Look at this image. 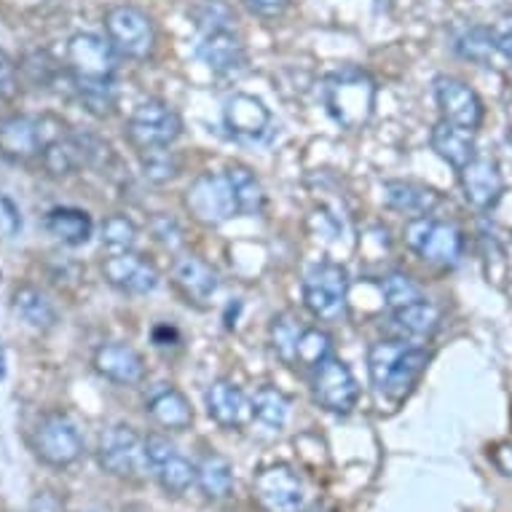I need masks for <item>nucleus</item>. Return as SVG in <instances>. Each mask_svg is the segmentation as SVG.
I'll use <instances>...</instances> for the list:
<instances>
[{
    "label": "nucleus",
    "mask_w": 512,
    "mask_h": 512,
    "mask_svg": "<svg viewBox=\"0 0 512 512\" xmlns=\"http://www.w3.org/2000/svg\"><path fill=\"white\" fill-rule=\"evenodd\" d=\"M92 365L102 378H108L118 387H137L145 378V360L140 357V352L132 346L118 344V341L97 346Z\"/></svg>",
    "instance_id": "nucleus-16"
},
{
    "label": "nucleus",
    "mask_w": 512,
    "mask_h": 512,
    "mask_svg": "<svg viewBox=\"0 0 512 512\" xmlns=\"http://www.w3.org/2000/svg\"><path fill=\"white\" fill-rule=\"evenodd\" d=\"M41 161L49 175H76L78 169L86 167V151L84 143H81V135H78V132H68V135H62L59 140H54V143L41 153Z\"/></svg>",
    "instance_id": "nucleus-28"
},
{
    "label": "nucleus",
    "mask_w": 512,
    "mask_h": 512,
    "mask_svg": "<svg viewBox=\"0 0 512 512\" xmlns=\"http://www.w3.org/2000/svg\"><path fill=\"white\" fill-rule=\"evenodd\" d=\"M491 38H494L496 51L502 54V57L512 59V14H504L494 22L491 27Z\"/></svg>",
    "instance_id": "nucleus-44"
},
{
    "label": "nucleus",
    "mask_w": 512,
    "mask_h": 512,
    "mask_svg": "<svg viewBox=\"0 0 512 512\" xmlns=\"http://www.w3.org/2000/svg\"><path fill=\"white\" fill-rule=\"evenodd\" d=\"M11 306L19 314V319L25 322L27 328L33 330H51L57 325V306L49 301V295L38 290L33 285L17 287V293L11 298Z\"/></svg>",
    "instance_id": "nucleus-26"
},
{
    "label": "nucleus",
    "mask_w": 512,
    "mask_h": 512,
    "mask_svg": "<svg viewBox=\"0 0 512 512\" xmlns=\"http://www.w3.org/2000/svg\"><path fill=\"white\" fill-rule=\"evenodd\" d=\"M102 277L110 287L126 295H148L159 287V271L137 252H110L102 263Z\"/></svg>",
    "instance_id": "nucleus-15"
},
{
    "label": "nucleus",
    "mask_w": 512,
    "mask_h": 512,
    "mask_svg": "<svg viewBox=\"0 0 512 512\" xmlns=\"http://www.w3.org/2000/svg\"><path fill=\"white\" fill-rule=\"evenodd\" d=\"M491 459H494L496 470L502 472V475H512V445H507V443L496 445Z\"/></svg>",
    "instance_id": "nucleus-48"
},
{
    "label": "nucleus",
    "mask_w": 512,
    "mask_h": 512,
    "mask_svg": "<svg viewBox=\"0 0 512 512\" xmlns=\"http://www.w3.org/2000/svg\"><path fill=\"white\" fill-rule=\"evenodd\" d=\"M381 295H384V303L392 311L405 309V306H411L416 301H424V290H421L419 282H413L403 271H392V274L381 279Z\"/></svg>",
    "instance_id": "nucleus-36"
},
{
    "label": "nucleus",
    "mask_w": 512,
    "mask_h": 512,
    "mask_svg": "<svg viewBox=\"0 0 512 512\" xmlns=\"http://www.w3.org/2000/svg\"><path fill=\"white\" fill-rule=\"evenodd\" d=\"M151 470L153 475L159 478L161 488L172 496H183L185 491L196 483V464L188 462L177 448L172 454L153 464Z\"/></svg>",
    "instance_id": "nucleus-31"
},
{
    "label": "nucleus",
    "mask_w": 512,
    "mask_h": 512,
    "mask_svg": "<svg viewBox=\"0 0 512 512\" xmlns=\"http://www.w3.org/2000/svg\"><path fill=\"white\" fill-rule=\"evenodd\" d=\"M311 395H314L319 408L346 416V413L354 411V405L360 400V384H357L352 368L344 360L330 354L328 360H322L314 368Z\"/></svg>",
    "instance_id": "nucleus-11"
},
{
    "label": "nucleus",
    "mask_w": 512,
    "mask_h": 512,
    "mask_svg": "<svg viewBox=\"0 0 512 512\" xmlns=\"http://www.w3.org/2000/svg\"><path fill=\"white\" fill-rule=\"evenodd\" d=\"M333 354V341L325 330L319 328H303L301 341H298V354H295V365H306V368H317L319 362L328 360Z\"/></svg>",
    "instance_id": "nucleus-37"
},
{
    "label": "nucleus",
    "mask_w": 512,
    "mask_h": 512,
    "mask_svg": "<svg viewBox=\"0 0 512 512\" xmlns=\"http://www.w3.org/2000/svg\"><path fill=\"white\" fill-rule=\"evenodd\" d=\"M196 483L202 488V494L207 499H228L234 491V470L226 456L220 454H204L196 462Z\"/></svg>",
    "instance_id": "nucleus-29"
},
{
    "label": "nucleus",
    "mask_w": 512,
    "mask_h": 512,
    "mask_svg": "<svg viewBox=\"0 0 512 512\" xmlns=\"http://www.w3.org/2000/svg\"><path fill=\"white\" fill-rule=\"evenodd\" d=\"M242 3L244 9L263 19H279L290 6V0H242Z\"/></svg>",
    "instance_id": "nucleus-45"
},
{
    "label": "nucleus",
    "mask_w": 512,
    "mask_h": 512,
    "mask_svg": "<svg viewBox=\"0 0 512 512\" xmlns=\"http://www.w3.org/2000/svg\"><path fill=\"white\" fill-rule=\"evenodd\" d=\"M22 73H25V78L35 89H49L59 78V65L49 51L35 49L22 59Z\"/></svg>",
    "instance_id": "nucleus-39"
},
{
    "label": "nucleus",
    "mask_w": 512,
    "mask_h": 512,
    "mask_svg": "<svg viewBox=\"0 0 512 512\" xmlns=\"http://www.w3.org/2000/svg\"><path fill=\"white\" fill-rule=\"evenodd\" d=\"M459 175H462L464 199H467L475 210H491V207L502 199V172H499V167H496L491 159L478 156V159L470 161Z\"/></svg>",
    "instance_id": "nucleus-20"
},
{
    "label": "nucleus",
    "mask_w": 512,
    "mask_h": 512,
    "mask_svg": "<svg viewBox=\"0 0 512 512\" xmlns=\"http://www.w3.org/2000/svg\"><path fill=\"white\" fill-rule=\"evenodd\" d=\"M303 303L319 322H341L349 306V274L341 263L317 261L303 277Z\"/></svg>",
    "instance_id": "nucleus-3"
},
{
    "label": "nucleus",
    "mask_w": 512,
    "mask_h": 512,
    "mask_svg": "<svg viewBox=\"0 0 512 512\" xmlns=\"http://www.w3.org/2000/svg\"><path fill=\"white\" fill-rule=\"evenodd\" d=\"M432 151L445 164H451L456 172H462L470 161L478 159V145H475V137H472L470 129L448 124V121H440L432 129Z\"/></svg>",
    "instance_id": "nucleus-22"
},
{
    "label": "nucleus",
    "mask_w": 512,
    "mask_h": 512,
    "mask_svg": "<svg viewBox=\"0 0 512 512\" xmlns=\"http://www.w3.org/2000/svg\"><path fill=\"white\" fill-rule=\"evenodd\" d=\"M62 135L65 124L54 116H9L0 121V151L17 161L35 159Z\"/></svg>",
    "instance_id": "nucleus-5"
},
{
    "label": "nucleus",
    "mask_w": 512,
    "mask_h": 512,
    "mask_svg": "<svg viewBox=\"0 0 512 512\" xmlns=\"http://www.w3.org/2000/svg\"><path fill=\"white\" fill-rule=\"evenodd\" d=\"M105 30H108V41L113 43V49L129 59H145L156 43L151 17L135 3H118L108 9Z\"/></svg>",
    "instance_id": "nucleus-8"
},
{
    "label": "nucleus",
    "mask_w": 512,
    "mask_h": 512,
    "mask_svg": "<svg viewBox=\"0 0 512 512\" xmlns=\"http://www.w3.org/2000/svg\"><path fill=\"white\" fill-rule=\"evenodd\" d=\"M145 411L151 416L161 429H169V432H183L194 424V411H191V403L188 397L175 387H161L156 389L148 403H145Z\"/></svg>",
    "instance_id": "nucleus-23"
},
{
    "label": "nucleus",
    "mask_w": 512,
    "mask_h": 512,
    "mask_svg": "<svg viewBox=\"0 0 512 512\" xmlns=\"http://www.w3.org/2000/svg\"><path fill=\"white\" fill-rule=\"evenodd\" d=\"M169 341H180V336H177L175 328H169V325H159V328L153 330V344L156 346H172Z\"/></svg>",
    "instance_id": "nucleus-49"
},
{
    "label": "nucleus",
    "mask_w": 512,
    "mask_h": 512,
    "mask_svg": "<svg viewBox=\"0 0 512 512\" xmlns=\"http://www.w3.org/2000/svg\"><path fill=\"white\" fill-rule=\"evenodd\" d=\"M0 218H3V223H6V231H9L11 236L19 234L22 231V215H19L17 204L11 202L9 196H0Z\"/></svg>",
    "instance_id": "nucleus-46"
},
{
    "label": "nucleus",
    "mask_w": 512,
    "mask_h": 512,
    "mask_svg": "<svg viewBox=\"0 0 512 512\" xmlns=\"http://www.w3.org/2000/svg\"><path fill=\"white\" fill-rule=\"evenodd\" d=\"M204 405H207L210 419H215L220 427L226 429H239L252 419V403L244 397L242 389L226 378H218L207 387Z\"/></svg>",
    "instance_id": "nucleus-18"
},
{
    "label": "nucleus",
    "mask_w": 512,
    "mask_h": 512,
    "mask_svg": "<svg viewBox=\"0 0 512 512\" xmlns=\"http://www.w3.org/2000/svg\"><path fill=\"white\" fill-rule=\"evenodd\" d=\"M322 102L330 118L344 129H362L373 116L376 105V84L360 68H344L328 76L322 86Z\"/></svg>",
    "instance_id": "nucleus-2"
},
{
    "label": "nucleus",
    "mask_w": 512,
    "mask_h": 512,
    "mask_svg": "<svg viewBox=\"0 0 512 512\" xmlns=\"http://www.w3.org/2000/svg\"><path fill=\"white\" fill-rule=\"evenodd\" d=\"M392 322L395 328L403 333L405 338L411 341H427L429 336H435V330L440 328L443 322V314L437 309L435 303H429L427 298L424 301H416L405 309L392 311Z\"/></svg>",
    "instance_id": "nucleus-27"
},
{
    "label": "nucleus",
    "mask_w": 512,
    "mask_h": 512,
    "mask_svg": "<svg viewBox=\"0 0 512 512\" xmlns=\"http://www.w3.org/2000/svg\"><path fill=\"white\" fill-rule=\"evenodd\" d=\"M153 236H156L167 250H177V247L183 244V231H180V226H177L172 218H167V215H159V218L153 220Z\"/></svg>",
    "instance_id": "nucleus-43"
},
{
    "label": "nucleus",
    "mask_w": 512,
    "mask_h": 512,
    "mask_svg": "<svg viewBox=\"0 0 512 512\" xmlns=\"http://www.w3.org/2000/svg\"><path fill=\"white\" fill-rule=\"evenodd\" d=\"M427 362V349L411 346L403 338H384V341L370 344L368 373L378 400L389 405L403 403L405 397L411 395V389L419 384Z\"/></svg>",
    "instance_id": "nucleus-1"
},
{
    "label": "nucleus",
    "mask_w": 512,
    "mask_h": 512,
    "mask_svg": "<svg viewBox=\"0 0 512 512\" xmlns=\"http://www.w3.org/2000/svg\"><path fill=\"white\" fill-rule=\"evenodd\" d=\"M252 416L271 429H282L290 416V400L277 387H261L252 395Z\"/></svg>",
    "instance_id": "nucleus-33"
},
{
    "label": "nucleus",
    "mask_w": 512,
    "mask_h": 512,
    "mask_svg": "<svg viewBox=\"0 0 512 512\" xmlns=\"http://www.w3.org/2000/svg\"><path fill=\"white\" fill-rule=\"evenodd\" d=\"M140 164H143V175L156 185L169 183L180 172V161H177L175 151H169V148L140 151Z\"/></svg>",
    "instance_id": "nucleus-38"
},
{
    "label": "nucleus",
    "mask_w": 512,
    "mask_h": 512,
    "mask_svg": "<svg viewBox=\"0 0 512 512\" xmlns=\"http://www.w3.org/2000/svg\"><path fill=\"white\" fill-rule=\"evenodd\" d=\"M301 319L285 311V314H279L271 322V346H274V352L285 365H295V354H298V341H301L303 333Z\"/></svg>",
    "instance_id": "nucleus-35"
},
{
    "label": "nucleus",
    "mask_w": 512,
    "mask_h": 512,
    "mask_svg": "<svg viewBox=\"0 0 512 512\" xmlns=\"http://www.w3.org/2000/svg\"><path fill=\"white\" fill-rule=\"evenodd\" d=\"M33 512H62V502L51 491H38L33 499Z\"/></svg>",
    "instance_id": "nucleus-47"
},
{
    "label": "nucleus",
    "mask_w": 512,
    "mask_h": 512,
    "mask_svg": "<svg viewBox=\"0 0 512 512\" xmlns=\"http://www.w3.org/2000/svg\"><path fill=\"white\" fill-rule=\"evenodd\" d=\"M43 226L54 239H59L68 247H81L92 239L94 223L89 218V212L78 210V207H54L46 212Z\"/></svg>",
    "instance_id": "nucleus-25"
},
{
    "label": "nucleus",
    "mask_w": 512,
    "mask_h": 512,
    "mask_svg": "<svg viewBox=\"0 0 512 512\" xmlns=\"http://www.w3.org/2000/svg\"><path fill=\"white\" fill-rule=\"evenodd\" d=\"M196 25L202 33H218V30H234V11L223 0H202L194 9Z\"/></svg>",
    "instance_id": "nucleus-41"
},
{
    "label": "nucleus",
    "mask_w": 512,
    "mask_h": 512,
    "mask_svg": "<svg viewBox=\"0 0 512 512\" xmlns=\"http://www.w3.org/2000/svg\"><path fill=\"white\" fill-rule=\"evenodd\" d=\"M405 244L427 263L454 269L464 255V236L454 223L437 218H411L405 223Z\"/></svg>",
    "instance_id": "nucleus-4"
},
{
    "label": "nucleus",
    "mask_w": 512,
    "mask_h": 512,
    "mask_svg": "<svg viewBox=\"0 0 512 512\" xmlns=\"http://www.w3.org/2000/svg\"><path fill=\"white\" fill-rule=\"evenodd\" d=\"M384 196H387L389 207H395L397 212H403L408 218H427L440 204L437 191H432L427 185L413 183V180H387Z\"/></svg>",
    "instance_id": "nucleus-24"
},
{
    "label": "nucleus",
    "mask_w": 512,
    "mask_h": 512,
    "mask_svg": "<svg viewBox=\"0 0 512 512\" xmlns=\"http://www.w3.org/2000/svg\"><path fill=\"white\" fill-rule=\"evenodd\" d=\"M185 207L191 212V218L210 228L223 226L234 215H239L236 196L231 191L226 172L223 175L204 172V175L196 177L194 183L188 185V191H185Z\"/></svg>",
    "instance_id": "nucleus-9"
},
{
    "label": "nucleus",
    "mask_w": 512,
    "mask_h": 512,
    "mask_svg": "<svg viewBox=\"0 0 512 512\" xmlns=\"http://www.w3.org/2000/svg\"><path fill=\"white\" fill-rule=\"evenodd\" d=\"M196 57L218 76H231L247 65V51H244V43L239 41L234 30L204 33V38L196 46Z\"/></svg>",
    "instance_id": "nucleus-21"
},
{
    "label": "nucleus",
    "mask_w": 512,
    "mask_h": 512,
    "mask_svg": "<svg viewBox=\"0 0 512 512\" xmlns=\"http://www.w3.org/2000/svg\"><path fill=\"white\" fill-rule=\"evenodd\" d=\"M102 244L110 252H129L137 244V226L126 215H110L102 223Z\"/></svg>",
    "instance_id": "nucleus-40"
},
{
    "label": "nucleus",
    "mask_w": 512,
    "mask_h": 512,
    "mask_svg": "<svg viewBox=\"0 0 512 512\" xmlns=\"http://www.w3.org/2000/svg\"><path fill=\"white\" fill-rule=\"evenodd\" d=\"M226 177L236 196L239 215H261L263 204H266V194H263V185L255 177V172L242 167V164H234V167L226 169Z\"/></svg>",
    "instance_id": "nucleus-30"
},
{
    "label": "nucleus",
    "mask_w": 512,
    "mask_h": 512,
    "mask_svg": "<svg viewBox=\"0 0 512 512\" xmlns=\"http://www.w3.org/2000/svg\"><path fill=\"white\" fill-rule=\"evenodd\" d=\"M454 49L462 59H470V62H475V65H486L488 68V65L494 62V54H496L494 38H491V27H480V25L467 27L464 33L456 35Z\"/></svg>",
    "instance_id": "nucleus-34"
},
{
    "label": "nucleus",
    "mask_w": 512,
    "mask_h": 512,
    "mask_svg": "<svg viewBox=\"0 0 512 512\" xmlns=\"http://www.w3.org/2000/svg\"><path fill=\"white\" fill-rule=\"evenodd\" d=\"M435 100L443 113V121L475 132L483 124V102L470 84L454 76L435 78Z\"/></svg>",
    "instance_id": "nucleus-14"
},
{
    "label": "nucleus",
    "mask_w": 512,
    "mask_h": 512,
    "mask_svg": "<svg viewBox=\"0 0 512 512\" xmlns=\"http://www.w3.org/2000/svg\"><path fill=\"white\" fill-rule=\"evenodd\" d=\"M180 135H183V118L177 116L175 108H169L167 102L161 100H148L137 105L126 121V137L137 151L169 148Z\"/></svg>",
    "instance_id": "nucleus-7"
},
{
    "label": "nucleus",
    "mask_w": 512,
    "mask_h": 512,
    "mask_svg": "<svg viewBox=\"0 0 512 512\" xmlns=\"http://www.w3.org/2000/svg\"><path fill=\"white\" fill-rule=\"evenodd\" d=\"M97 459L102 470L124 480H140L151 470L145 437L137 435L129 424H116L102 432Z\"/></svg>",
    "instance_id": "nucleus-6"
},
{
    "label": "nucleus",
    "mask_w": 512,
    "mask_h": 512,
    "mask_svg": "<svg viewBox=\"0 0 512 512\" xmlns=\"http://www.w3.org/2000/svg\"><path fill=\"white\" fill-rule=\"evenodd\" d=\"M252 496L266 512H298L306 499V488L290 467L279 464L255 475Z\"/></svg>",
    "instance_id": "nucleus-13"
},
{
    "label": "nucleus",
    "mask_w": 512,
    "mask_h": 512,
    "mask_svg": "<svg viewBox=\"0 0 512 512\" xmlns=\"http://www.w3.org/2000/svg\"><path fill=\"white\" fill-rule=\"evenodd\" d=\"M68 70L73 78L113 81L116 76L113 43L94 33H76L68 41Z\"/></svg>",
    "instance_id": "nucleus-12"
},
{
    "label": "nucleus",
    "mask_w": 512,
    "mask_h": 512,
    "mask_svg": "<svg viewBox=\"0 0 512 512\" xmlns=\"http://www.w3.org/2000/svg\"><path fill=\"white\" fill-rule=\"evenodd\" d=\"M6 378V349H3V341H0V381Z\"/></svg>",
    "instance_id": "nucleus-50"
},
{
    "label": "nucleus",
    "mask_w": 512,
    "mask_h": 512,
    "mask_svg": "<svg viewBox=\"0 0 512 512\" xmlns=\"http://www.w3.org/2000/svg\"><path fill=\"white\" fill-rule=\"evenodd\" d=\"M223 118H226L228 132L239 137V140H250L252 143V140H263V137L269 135V108L258 97H252V94H234V97H228Z\"/></svg>",
    "instance_id": "nucleus-17"
},
{
    "label": "nucleus",
    "mask_w": 512,
    "mask_h": 512,
    "mask_svg": "<svg viewBox=\"0 0 512 512\" xmlns=\"http://www.w3.org/2000/svg\"><path fill=\"white\" fill-rule=\"evenodd\" d=\"M309 512H319V510H309Z\"/></svg>",
    "instance_id": "nucleus-51"
},
{
    "label": "nucleus",
    "mask_w": 512,
    "mask_h": 512,
    "mask_svg": "<svg viewBox=\"0 0 512 512\" xmlns=\"http://www.w3.org/2000/svg\"><path fill=\"white\" fill-rule=\"evenodd\" d=\"M73 92H76L78 102L84 105L86 113H92L97 118H105L116 108V86L113 81H89V78H73Z\"/></svg>",
    "instance_id": "nucleus-32"
},
{
    "label": "nucleus",
    "mask_w": 512,
    "mask_h": 512,
    "mask_svg": "<svg viewBox=\"0 0 512 512\" xmlns=\"http://www.w3.org/2000/svg\"><path fill=\"white\" fill-rule=\"evenodd\" d=\"M172 282H175L177 293L183 295L188 303H196V306H204L220 287L218 271L212 269L210 263H204L202 258H194V255L177 258L175 269H172Z\"/></svg>",
    "instance_id": "nucleus-19"
},
{
    "label": "nucleus",
    "mask_w": 512,
    "mask_h": 512,
    "mask_svg": "<svg viewBox=\"0 0 512 512\" xmlns=\"http://www.w3.org/2000/svg\"><path fill=\"white\" fill-rule=\"evenodd\" d=\"M19 94L17 65L11 62L6 51L0 49V100H14Z\"/></svg>",
    "instance_id": "nucleus-42"
},
{
    "label": "nucleus",
    "mask_w": 512,
    "mask_h": 512,
    "mask_svg": "<svg viewBox=\"0 0 512 512\" xmlns=\"http://www.w3.org/2000/svg\"><path fill=\"white\" fill-rule=\"evenodd\" d=\"M33 451L51 467H68L84 454V437L65 413H46L33 432Z\"/></svg>",
    "instance_id": "nucleus-10"
}]
</instances>
